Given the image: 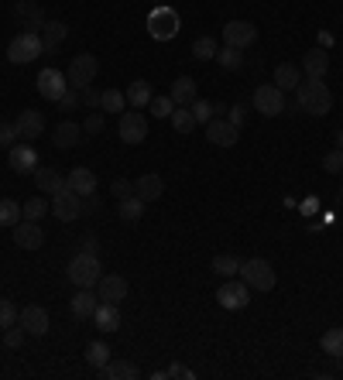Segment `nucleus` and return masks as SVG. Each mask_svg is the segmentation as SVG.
I'll return each mask as SVG.
<instances>
[{
  "mask_svg": "<svg viewBox=\"0 0 343 380\" xmlns=\"http://www.w3.org/2000/svg\"><path fill=\"white\" fill-rule=\"evenodd\" d=\"M100 89H93V86H86L83 89V103H86V110H100Z\"/></svg>",
  "mask_w": 343,
  "mask_h": 380,
  "instance_id": "51",
  "label": "nucleus"
},
{
  "mask_svg": "<svg viewBox=\"0 0 343 380\" xmlns=\"http://www.w3.org/2000/svg\"><path fill=\"white\" fill-rule=\"evenodd\" d=\"M323 172L326 175H340L343 172V151L340 148H333V151L323 158Z\"/></svg>",
  "mask_w": 343,
  "mask_h": 380,
  "instance_id": "45",
  "label": "nucleus"
},
{
  "mask_svg": "<svg viewBox=\"0 0 343 380\" xmlns=\"http://www.w3.org/2000/svg\"><path fill=\"white\" fill-rule=\"evenodd\" d=\"M299 83H302V66L282 62V66L274 69V86L282 89V93H289V89H299Z\"/></svg>",
  "mask_w": 343,
  "mask_h": 380,
  "instance_id": "27",
  "label": "nucleus"
},
{
  "mask_svg": "<svg viewBox=\"0 0 343 380\" xmlns=\"http://www.w3.org/2000/svg\"><path fill=\"white\" fill-rule=\"evenodd\" d=\"M134 192L144 202H154V199H161V192H165V178H161V175H141L134 182Z\"/></svg>",
  "mask_w": 343,
  "mask_h": 380,
  "instance_id": "26",
  "label": "nucleus"
},
{
  "mask_svg": "<svg viewBox=\"0 0 343 380\" xmlns=\"http://www.w3.org/2000/svg\"><path fill=\"white\" fill-rule=\"evenodd\" d=\"M110 192H114L117 199H127V195H134V182H127V178H114Z\"/></svg>",
  "mask_w": 343,
  "mask_h": 380,
  "instance_id": "48",
  "label": "nucleus"
},
{
  "mask_svg": "<svg viewBox=\"0 0 343 380\" xmlns=\"http://www.w3.org/2000/svg\"><path fill=\"white\" fill-rule=\"evenodd\" d=\"M124 106H127V96H124L120 89H103V96H100L103 113H117V110H124Z\"/></svg>",
  "mask_w": 343,
  "mask_h": 380,
  "instance_id": "40",
  "label": "nucleus"
},
{
  "mask_svg": "<svg viewBox=\"0 0 343 380\" xmlns=\"http://www.w3.org/2000/svg\"><path fill=\"white\" fill-rule=\"evenodd\" d=\"M189 110H192V117H196V123H209L213 117H217V106H213V103H206V100H199V96H196V100L189 103Z\"/></svg>",
  "mask_w": 343,
  "mask_h": 380,
  "instance_id": "42",
  "label": "nucleus"
},
{
  "mask_svg": "<svg viewBox=\"0 0 343 380\" xmlns=\"http://www.w3.org/2000/svg\"><path fill=\"white\" fill-rule=\"evenodd\" d=\"M14 243L21 250H38L45 243V233H41V226L34 223V220H21L14 226Z\"/></svg>",
  "mask_w": 343,
  "mask_h": 380,
  "instance_id": "17",
  "label": "nucleus"
},
{
  "mask_svg": "<svg viewBox=\"0 0 343 380\" xmlns=\"http://www.w3.org/2000/svg\"><path fill=\"white\" fill-rule=\"evenodd\" d=\"M83 130L86 134H100L103 130V110H93V113H89V120L83 123Z\"/></svg>",
  "mask_w": 343,
  "mask_h": 380,
  "instance_id": "50",
  "label": "nucleus"
},
{
  "mask_svg": "<svg viewBox=\"0 0 343 380\" xmlns=\"http://www.w3.org/2000/svg\"><path fill=\"white\" fill-rule=\"evenodd\" d=\"M213 62H220V69H227V72H237V69H244V48L223 45L220 52H217V58H213Z\"/></svg>",
  "mask_w": 343,
  "mask_h": 380,
  "instance_id": "34",
  "label": "nucleus"
},
{
  "mask_svg": "<svg viewBox=\"0 0 343 380\" xmlns=\"http://www.w3.org/2000/svg\"><path fill=\"white\" fill-rule=\"evenodd\" d=\"M17 326L24 329L28 336H45L49 326H51V319H49V312L41 309V305H24L21 315H17Z\"/></svg>",
  "mask_w": 343,
  "mask_h": 380,
  "instance_id": "11",
  "label": "nucleus"
},
{
  "mask_svg": "<svg viewBox=\"0 0 343 380\" xmlns=\"http://www.w3.org/2000/svg\"><path fill=\"white\" fill-rule=\"evenodd\" d=\"M93 322H96V329L100 332H117L120 329V312L114 302H100L96 305V312H93Z\"/></svg>",
  "mask_w": 343,
  "mask_h": 380,
  "instance_id": "24",
  "label": "nucleus"
},
{
  "mask_svg": "<svg viewBox=\"0 0 343 380\" xmlns=\"http://www.w3.org/2000/svg\"><path fill=\"white\" fill-rule=\"evenodd\" d=\"M240 281L251 288V292H272L274 288V267L264 257H251V260H240Z\"/></svg>",
  "mask_w": 343,
  "mask_h": 380,
  "instance_id": "3",
  "label": "nucleus"
},
{
  "mask_svg": "<svg viewBox=\"0 0 343 380\" xmlns=\"http://www.w3.org/2000/svg\"><path fill=\"white\" fill-rule=\"evenodd\" d=\"M83 250H89V254H96V240H93V237H86V240H83Z\"/></svg>",
  "mask_w": 343,
  "mask_h": 380,
  "instance_id": "54",
  "label": "nucleus"
},
{
  "mask_svg": "<svg viewBox=\"0 0 343 380\" xmlns=\"http://www.w3.org/2000/svg\"><path fill=\"white\" fill-rule=\"evenodd\" d=\"M14 18L21 28H28V31H41V24H45V11L34 4V0H17V7H14Z\"/></svg>",
  "mask_w": 343,
  "mask_h": 380,
  "instance_id": "19",
  "label": "nucleus"
},
{
  "mask_svg": "<svg viewBox=\"0 0 343 380\" xmlns=\"http://www.w3.org/2000/svg\"><path fill=\"white\" fill-rule=\"evenodd\" d=\"M79 134H83V127H79V123H72V120H62L59 123V127H55V148H76V144H79Z\"/></svg>",
  "mask_w": 343,
  "mask_h": 380,
  "instance_id": "30",
  "label": "nucleus"
},
{
  "mask_svg": "<svg viewBox=\"0 0 343 380\" xmlns=\"http://www.w3.org/2000/svg\"><path fill=\"white\" fill-rule=\"evenodd\" d=\"M217 52H220L217 38L203 35V38H196V41H192V55H196L199 62H213V58H217Z\"/></svg>",
  "mask_w": 343,
  "mask_h": 380,
  "instance_id": "35",
  "label": "nucleus"
},
{
  "mask_svg": "<svg viewBox=\"0 0 343 380\" xmlns=\"http://www.w3.org/2000/svg\"><path fill=\"white\" fill-rule=\"evenodd\" d=\"M237 271H240V260L234 257V254H217V257H213V274L234 277Z\"/></svg>",
  "mask_w": 343,
  "mask_h": 380,
  "instance_id": "39",
  "label": "nucleus"
},
{
  "mask_svg": "<svg viewBox=\"0 0 343 380\" xmlns=\"http://www.w3.org/2000/svg\"><path fill=\"white\" fill-rule=\"evenodd\" d=\"M66 89H69V79L59 69H41L38 72V93H41L49 103H59Z\"/></svg>",
  "mask_w": 343,
  "mask_h": 380,
  "instance_id": "12",
  "label": "nucleus"
},
{
  "mask_svg": "<svg viewBox=\"0 0 343 380\" xmlns=\"http://www.w3.org/2000/svg\"><path fill=\"white\" fill-rule=\"evenodd\" d=\"M124 96H127V103L134 106V110H144V106L151 103V83H148V79H137V83H131V86H127V93H124Z\"/></svg>",
  "mask_w": 343,
  "mask_h": 380,
  "instance_id": "31",
  "label": "nucleus"
},
{
  "mask_svg": "<svg viewBox=\"0 0 343 380\" xmlns=\"http://www.w3.org/2000/svg\"><path fill=\"white\" fill-rule=\"evenodd\" d=\"M21 220H24V212H21V206H17L14 199H0V226H11V230H14Z\"/></svg>",
  "mask_w": 343,
  "mask_h": 380,
  "instance_id": "38",
  "label": "nucleus"
},
{
  "mask_svg": "<svg viewBox=\"0 0 343 380\" xmlns=\"http://www.w3.org/2000/svg\"><path fill=\"white\" fill-rule=\"evenodd\" d=\"M302 72H306V79H323L329 72V52L326 48H309L302 55Z\"/></svg>",
  "mask_w": 343,
  "mask_h": 380,
  "instance_id": "21",
  "label": "nucleus"
},
{
  "mask_svg": "<svg viewBox=\"0 0 343 380\" xmlns=\"http://www.w3.org/2000/svg\"><path fill=\"white\" fill-rule=\"evenodd\" d=\"M217 302H220L227 312H240V309H247V302H251V288H247L240 277H223L220 292H217Z\"/></svg>",
  "mask_w": 343,
  "mask_h": 380,
  "instance_id": "7",
  "label": "nucleus"
},
{
  "mask_svg": "<svg viewBox=\"0 0 343 380\" xmlns=\"http://www.w3.org/2000/svg\"><path fill=\"white\" fill-rule=\"evenodd\" d=\"M17 140H21V134H17L14 123H0V148H7V151H11Z\"/></svg>",
  "mask_w": 343,
  "mask_h": 380,
  "instance_id": "47",
  "label": "nucleus"
},
{
  "mask_svg": "<svg viewBox=\"0 0 343 380\" xmlns=\"http://www.w3.org/2000/svg\"><path fill=\"white\" fill-rule=\"evenodd\" d=\"M96 298H100V302H114V305H120V302L127 298V277L124 274H103L100 284H96Z\"/></svg>",
  "mask_w": 343,
  "mask_h": 380,
  "instance_id": "15",
  "label": "nucleus"
},
{
  "mask_svg": "<svg viewBox=\"0 0 343 380\" xmlns=\"http://www.w3.org/2000/svg\"><path fill=\"white\" fill-rule=\"evenodd\" d=\"M24 336H28V332H24L21 326L4 329V346H7V349H21V343H24Z\"/></svg>",
  "mask_w": 343,
  "mask_h": 380,
  "instance_id": "46",
  "label": "nucleus"
},
{
  "mask_svg": "<svg viewBox=\"0 0 343 380\" xmlns=\"http://www.w3.org/2000/svg\"><path fill=\"white\" fill-rule=\"evenodd\" d=\"M96 305H100V298H96V288H79V292L69 298V312H72L76 319H93Z\"/></svg>",
  "mask_w": 343,
  "mask_h": 380,
  "instance_id": "18",
  "label": "nucleus"
},
{
  "mask_svg": "<svg viewBox=\"0 0 343 380\" xmlns=\"http://www.w3.org/2000/svg\"><path fill=\"white\" fill-rule=\"evenodd\" d=\"M110 360H114V353H110V346L103 343V339H96V343L86 346V363H89L93 370H103Z\"/></svg>",
  "mask_w": 343,
  "mask_h": 380,
  "instance_id": "33",
  "label": "nucleus"
},
{
  "mask_svg": "<svg viewBox=\"0 0 343 380\" xmlns=\"http://www.w3.org/2000/svg\"><path fill=\"white\" fill-rule=\"evenodd\" d=\"M21 212H24V220H34V223H38L45 212H51V202H45L41 195H31V199L21 206Z\"/></svg>",
  "mask_w": 343,
  "mask_h": 380,
  "instance_id": "41",
  "label": "nucleus"
},
{
  "mask_svg": "<svg viewBox=\"0 0 343 380\" xmlns=\"http://www.w3.org/2000/svg\"><path fill=\"white\" fill-rule=\"evenodd\" d=\"M244 117H247V106L237 103V106H230V117H227V120L237 123V127H244Z\"/></svg>",
  "mask_w": 343,
  "mask_h": 380,
  "instance_id": "53",
  "label": "nucleus"
},
{
  "mask_svg": "<svg viewBox=\"0 0 343 380\" xmlns=\"http://www.w3.org/2000/svg\"><path fill=\"white\" fill-rule=\"evenodd\" d=\"M79 96H83L79 89H72V86H69L66 93H62V100H59V106H62V110H76V106H79Z\"/></svg>",
  "mask_w": 343,
  "mask_h": 380,
  "instance_id": "49",
  "label": "nucleus"
},
{
  "mask_svg": "<svg viewBox=\"0 0 343 380\" xmlns=\"http://www.w3.org/2000/svg\"><path fill=\"white\" fill-rule=\"evenodd\" d=\"M41 55H45V45H41L38 31H21L7 45V62H14V66H28V62L41 58Z\"/></svg>",
  "mask_w": 343,
  "mask_h": 380,
  "instance_id": "4",
  "label": "nucleus"
},
{
  "mask_svg": "<svg viewBox=\"0 0 343 380\" xmlns=\"http://www.w3.org/2000/svg\"><path fill=\"white\" fill-rule=\"evenodd\" d=\"M319 346H323L326 356H343V326L340 329H326Z\"/></svg>",
  "mask_w": 343,
  "mask_h": 380,
  "instance_id": "36",
  "label": "nucleus"
},
{
  "mask_svg": "<svg viewBox=\"0 0 343 380\" xmlns=\"http://www.w3.org/2000/svg\"><path fill=\"white\" fill-rule=\"evenodd\" d=\"M254 110L261 117H282L285 113V93L274 83H261L254 89Z\"/></svg>",
  "mask_w": 343,
  "mask_h": 380,
  "instance_id": "8",
  "label": "nucleus"
},
{
  "mask_svg": "<svg viewBox=\"0 0 343 380\" xmlns=\"http://www.w3.org/2000/svg\"><path fill=\"white\" fill-rule=\"evenodd\" d=\"M117 134L124 144H144L148 140V117L141 110H124L117 120Z\"/></svg>",
  "mask_w": 343,
  "mask_h": 380,
  "instance_id": "6",
  "label": "nucleus"
},
{
  "mask_svg": "<svg viewBox=\"0 0 343 380\" xmlns=\"http://www.w3.org/2000/svg\"><path fill=\"white\" fill-rule=\"evenodd\" d=\"M51 216L62 220V223H76L83 216V195H76L69 185L62 192H55L51 195Z\"/></svg>",
  "mask_w": 343,
  "mask_h": 380,
  "instance_id": "9",
  "label": "nucleus"
},
{
  "mask_svg": "<svg viewBox=\"0 0 343 380\" xmlns=\"http://www.w3.org/2000/svg\"><path fill=\"white\" fill-rule=\"evenodd\" d=\"M96 72H100V62H96V55L79 52L76 58H72V62H69L66 79H69V86H72V89H79V93H83L86 86H93Z\"/></svg>",
  "mask_w": 343,
  "mask_h": 380,
  "instance_id": "5",
  "label": "nucleus"
},
{
  "mask_svg": "<svg viewBox=\"0 0 343 380\" xmlns=\"http://www.w3.org/2000/svg\"><path fill=\"white\" fill-rule=\"evenodd\" d=\"M144 206H148V202H144L137 192L134 195H127V199H117V220H124V223H137V220L144 216Z\"/></svg>",
  "mask_w": 343,
  "mask_h": 380,
  "instance_id": "28",
  "label": "nucleus"
},
{
  "mask_svg": "<svg viewBox=\"0 0 343 380\" xmlns=\"http://www.w3.org/2000/svg\"><path fill=\"white\" fill-rule=\"evenodd\" d=\"M17 315H21V309H17L11 298H0V329H11L17 326Z\"/></svg>",
  "mask_w": 343,
  "mask_h": 380,
  "instance_id": "44",
  "label": "nucleus"
},
{
  "mask_svg": "<svg viewBox=\"0 0 343 380\" xmlns=\"http://www.w3.org/2000/svg\"><path fill=\"white\" fill-rule=\"evenodd\" d=\"M100 377H106V380H137L141 377V366L131 363V360H110L100 370Z\"/></svg>",
  "mask_w": 343,
  "mask_h": 380,
  "instance_id": "25",
  "label": "nucleus"
},
{
  "mask_svg": "<svg viewBox=\"0 0 343 380\" xmlns=\"http://www.w3.org/2000/svg\"><path fill=\"white\" fill-rule=\"evenodd\" d=\"M154 4H161V0H154Z\"/></svg>",
  "mask_w": 343,
  "mask_h": 380,
  "instance_id": "57",
  "label": "nucleus"
},
{
  "mask_svg": "<svg viewBox=\"0 0 343 380\" xmlns=\"http://www.w3.org/2000/svg\"><path fill=\"white\" fill-rule=\"evenodd\" d=\"M206 140L217 144V148H234L240 140V127L230 123L227 117H213V120L206 123Z\"/></svg>",
  "mask_w": 343,
  "mask_h": 380,
  "instance_id": "10",
  "label": "nucleus"
},
{
  "mask_svg": "<svg viewBox=\"0 0 343 380\" xmlns=\"http://www.w3.org/2000/svg\"><path fill=\"white\" fill-rule=\"evenodd\" d=\"M172 127H175L179 134H192V130H196L192 110H189V106H175V110H172Z\"/></svg>",
  "mask_w": 343,
  "mask_h": 380,
  "instance_id": "37",
  "label": "nucleus"
},
{
  "mask_svg": "<svg viewBox=\"0 0 343 380\" xmlns=\"http://www.w3.org/2000/svg\"><path fill=\"white\" fill-rule=\"evenodd\" d=\"M38 35H41V45H45V52H49V55H55V52H59V45L66 41L69 28L62 24V21H45Z\"/></svg>",
  "mask_w": 343,
  "mask_h": 380,
  "instance_id": "22",
  "label": "nucleus"
},
{
  "mask_svg": "<svg viewBox=\"0 0 343 380\" xmlns=\"http://www.w3.org/2000/svg\"><path fill=\"white\" fill-rule=\"evenodd\" d=\"M295 103L302 106L309 117H326L333 110V93L323 79H302L295 89Z\"/></svg>",
  "mask_w": 343,
  "mask_h": 380,
  "instance_id": "1",
  "label": "nucleus"
},
{
  "mask_svg": "<svg viewBox=\"0 0 343 380\" xmlns=\"http://www.w3.org/2000/svg\"><path fill=\"white\" fill-rule=\"evenodd\" d=\"M223 41L234 45V48H247L257 41V28L251 21H227L223 24Z\"/></svg>",
  "mask_w": 343,
  "mask_h": 380,
  "instance_id": "13",
  "label": "nucleus"
},
{
  "mask_svg": "<svg viewBox=\"0 0 343 380\" xmlns=\"http://www.w3.org/2000/svg\"><path fill=\"white\" fill-rule=\"evenodd\" d=\"M340 366H343V356H340Z\"/></svg>",
  "mask_w": 343,
  "mask_h": 380,
  "instance_id": "56",
  "label": "nucleus"
},
{
  "mask_svg": "<svg viewBox=\"0 0 343 380\" xmlns=\"http://www.w3.org/2000/svg\"><path fill=\"white\" fill-rule=\"evenodd\" d=\"M165 374H169L172 380H192V377H196V374H192L189 366H182V363H172V366L165 370Z\"/></svg>",
  "mask_w": 343,
  "mask_h": 380,
  "instance_id": "52",
  "label": "nucleus"
},
{
  "mask_svg": "<svg viewBox=\"0 0 343 380\" xmlns=\"http://www.w3.org/2000/svg\"><path fill=\"white\" fill-rule=\"evenodd\" d=\"M66 277L76 284V288H96L103 277V264L96 254H89V250H83V254H76V257L69 260L66 267Z\"/></svg>",
  "mask_w": 343,
  "mask_h": 380,
  "instance_id": "2",
  "label": "nucleus"
},
{
  "mask_svg": "<svg viewBox=\"0 0 343 380\" xmlns=\"http://www.w3.org/2000/svg\"><path fill=\"white\" fill-rule=\"evenodd\" d=\"M172 103L175 106H189L196 100V79H189V76H179L175 83H172Z\"/></svg>",
  "mask_w": 343,
  "mask_h": 380,
  "instance_id": "29",
  "label": "nucleus"
},
{
  "mask_svg": "<svg viewBox=\"0 0 343 380\" xmlns=\"http://www.w3.org/2000/svg\"><path fill=\"white\" fill-rule=\"evenodd\" d=\"M66 185L72 192H76V195H93V192H96V175L89 172V168H72V172L66 175Z\"/></svg>",
  "mask_w": 343,
  "mask_h": 380,
  "instance_id": "23",
  "label": "nucleus"
},
{
  "mask_svg": "<svg viewBox=\"0 0 343 380\" xmlns=\"http://www.w3.org/2000/svg\"><path fill=\"white\" fill-rule=\"evenodd\" d=\"M148 24H151V35L158 38V41H165V38H172L179 31V18L172 14L169 7H158L151 18H148Z\"/></svg>",
  "mask_w": 343,
  "mask_h": 380,
  "instance_id": "20",
  "label": "nucleus"
},
{
  "mask_svg": "<svg viewBox=\"0 0 343 380\" xmlns=\"http://www.w3.org/2000/svg\"><path fill=\"white\" fill-rule=\"evenodd\" d=\"M34 182H38V189L49 192V195H55V192L66 189V178L55 172V168H34Z\"/></svg>",
  "mask_w": 343,
  "mask_h": 380,
  "instance_id": "32",
  "label": "nucleus"
},
{
  "mask_svg": "<svg viewBox=\"0 0 343 380\" xmlns=\"http://www.w3.org/2000/svg\"><path fill=\"white\" fill-rule=\"evenodd\" d=\"M7 158H11V168L17 175H34V168H38V151H34L31 140H17Z\"/></svg>",
  "mask_w": 343,
  "mask_h": 380,
  "instance_id": "14",
  "label": "nucleus"
},
{
  "mask_svg": "<svg viewBox=\"0 0 343 380\" xmlns=\"http://www.w3.org/2000/svg\"><path fill=\"white\" fill-rule=\"evenodd\" d=\"M148 110H151V117H158V120H169L172 110H175V103H172V96H151Z\"/></svg>",
  "mask_w": 343,
  "mask_h": 380,
  "instance_id": "43",
  "label": "nucleus"
},
{
  "mask_svg": "<svg viewBox=\"0 0 343 380\" xmlns=\"http://www.w3.org/2000/svg\"><path fill=\"white\" fill-rule=\"evenodd\" d=\"M14 127H17V134H21V140H34L45 134V117H41L38 110H21Z\"/></svg>",
  "mask_w": 343,
  "mask_h": 380,
  "instance_id": "16",
  "label": "nucleus"
},
{
  "mask_svg": "<svg viewBox=\"0 0 343 380\" xmlns=\"http://www.w3.org/2000/svg\"><path fill=\"white\" fill-rule=\"evenodd\" d=\"M333 140H337V148L343 151V130H337V134H333Z\"/></svg>",
  "mask_w": 343,
  "mask_h": 380,
  "instance_id": "55",
  "label": "nucleus"
}]
</instances>
